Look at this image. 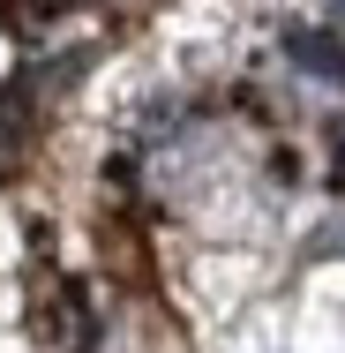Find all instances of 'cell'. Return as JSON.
I'll list each match as a JSON object with an SVG mask.
<instances>
[{"label":"cell","instance_id":"obj_1","mask_svg":"<svg viewBox=\"0 0 345 353\" xmlns=\"http://www.w3.org/2000/svg\"><path fill=\"white\" fill-rule=\"evenodd\" d=\"M285 61H293L300 75L345 83V38L338 30H285Z\"/></svg>","mask_w":345,"mask_h":353},{"label":"cell","instance_id":"obj_2","mask_svg":"<svg viewBox=\"0 0 345 353\" xmlns=\"http://www.w3.org/2000/svg\"><path fill=\"white\" fill-rule=\"evenodd\" d=\"M331 150H338V165H345V113L331 121Z\"/></svg>","mask_w":345,"mask_h":353},{"label":"cell","instance_id":"obj_3","mask_svg":"<svg viewBox=\"0 0 345 353\" xmlns=\"http://www.w3.org/2000/svg\"><path fill=\"white\" fill-rule=\"evenodd\" d=\"M331 30H338V38H345V0H331Z\"/></svg>","mask_w":345,"mask_h":353}]
</instances>
